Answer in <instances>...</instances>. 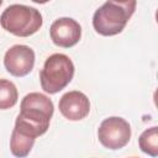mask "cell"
<instances>
[{
    "instance_id": "obj_1",
    "label": "cell",
    "mask_w": 158,
    "mask_h": 158,
    "mask_svg": "<svg viewBox=\"0 0 158 158\" xmlns=\"http://www.w3.org/2000/svg\"><path fill=\"white\" fill-rule=\"evenodd\" d=\"M54 112L52 100L41 93L25 95L20 105V114L15 121V130L37 138L47 132Z\"/></svg>"
},
{
    "instance_id": "obj_2",
    "label": "cell",
    "mask_w": 158,
    "mask_h": 158,
    "mask_svg": "<svg viewBox=\"0 0 158 158\" xmlns=\"http://www.w3.org/2000/svg\"><path fill=\"white\" fill-rule=\"evenodd\" d=\"M43 23L41 12L31 6L14 4L7 6L1 16V27L17 37H30L35 35Z\"/></svg>"
},
{
    "instance_id": "obj_3",
    "label": "cell",
    "mask_w": 158,
    "mask_h": 158,
    "mask_svg": "<svg viewBox=\"0 0 158 158\" xmlns=\"http://www.w3.org/2000/svg\"><path fill=\"white\" fill-rule=\"evenodd\" d=\"M74 77V64L63 53L49 56L40 72L41 88L47 94H57L63 90Z\"/></svg>"
},
{
    "instance_id": "obj_4",
    "label": "cell",
    "mask_w": 158,
    "mask_h": 158,
    "mask_svg": "<svg viewBox=\"0 0 158 158\" xmlns=\"http://www.w3.org/2000/svg\"><path fill=\"white\" fill-rule=\"evenodd\" d=\"M133 12V10L121 4L107 0L94 12L93 27L101 36L118 35L126 27Z\"/></svg>"
},
{
    "instance_id": "obj_5",
    "label": "cell",
    "mask_w": 158,
    "mask_h": 158,
    "mask_svg": "<svg viewBox=\"0 0 158 158\" xmlns=\"http://www.w3.org/2000/svg\"><path fill=\"white\" fill-rule=\"evenodd\" d=\"M98 138L99 142L107 149H121L131 139V126L122 117H107L98 128Z\"/></svg>"
},
{
    "instance_id": "obj_6",
    "label": "cell",
    "mask_w": 158,
    "mask_h": 158,
    "mask_svg": "<svg viewBox=\"0 0 158 158\" xmlns=\"http://www.w3.org/2000/svg\"><path fill=\"white\" fill-rule=\"evenodd\" d=\"M5 69L14 77H26L35 65V52L26 44H15L10 47L4 56Z\"/></svg>"
},
{
    "instance_id": "obj_7",
    "label": "cell",
    "mask_w": 158,
    "mask_h": 158,
    "mask_svg": "<svg viewBox=\"0 0 158 158\" xmlns=\"http://www.w3.org/2000/svg\"><path fill=\"white\" fill-rule=\"evenodd\" d=\"M49 35L56 46L70 48L80 41L81 26L72 17H59L51 25Z\"/></svg>"
},
{
    "instance_id": "obj_8",
    "label": "cell",
    "mask_w": 158,
    "mask_h": 158,
    "mask_svg": "<svg viewBox=\"0 0 158 158\" xmlns=\"http://www.w3.org/2000/svg\"><path fill=\"white\" fill-rule=\"evenodd\" d=\"M60 114L69 121H80L90 112V101L88 96L78 90L65 93L58 102Z\"/></svg>"
},
{
    "instance_id": "obj_9",
    "label": "cell",
    "mask_w": 158,
    "mask_h": 158,
    "mask_svg": "<svg viewBox=\"0 0 158 158\" xmlns=\"http://www.w3.org/2000/svg\"><path fill=\"white\" fill-rule=\"evenodd\" d=\"M36 138L30 137L25 133L19 132L17 130H12L11 138H10V151L15 157H26L30 154Z\"/></svg>"
},
{
    "instance_id": "obj_10",
    "label": "cell",
    "mask_w": 158,
    "mask_h": 158,
    "mask_svg": "<svg viewBox=\"0 0 158 158\" xmlns=\"http://www.w3.org/2000/svg\"><path fill=\"white\" fill-rule=\"evenodd\" d=\"M138 146L143 153L151 157H157L158 156V127L153 126L151 128L144 130L138 138Z\"/></svg>"
},
{
    "instance_id": "obj_11",
    "label": "cell",
    "mask_w": 158,
    "mask_h": 158,
    "mask_svg": "<svg viewBox=\"0 0 158 158\" xmlns=\"http://www.w3.org/2000/svg\"><path fill=\"white\" fill-rule=\"evenodd\" d=\"M17 100L19 91L16 85L7 79H0V110H9L14 107Z\"/></svg>"
},
{
    "instance_id": "obj_12",
    "label": "cell",
    "mask_w": 158,
    "mask_h": 158,
    "mask_svg": "<svg viewBox=\"0 0 158 158\" xmlns=\"http://www.w3.org/2000/svg\"><path fill=\"white\" fill-rule=\"evenodd\" d=\"M111 1H115L117 4H121V5L128 7V9L133 10V11L136 10V5H137V0H111Z\"/></svg>"
},
{
    "instance_id": "obj_13",
    "label": "cell",
    "mask_w": 158,
    "mask_h": 158,
    "mask_svg": "<svg viewBox=\"0 0 158 158\" xmlns=\"http://www.w3.org/2000/svg\"><path fill=\"white\" fill-rule=\"evenodd\" d=\"M31 1H33V2H36V4H46V2H48L49 0H31Z\"/></svg>"
},
{
    "instance_id": "obj_14",
    "label": "cell",
    "mask_w": 158,
    "mask_h": 158,
    "mask_svg": "<svg viewBox=\"0 0 158 158\" xmlns=\"http://www.w3.org/2000/svg\"><path fill=\"white\" fill-rule=\"evenodd\" d=\"M1 4H2V0H0V6H1Z\"/></svg>"
}]
</instances>
